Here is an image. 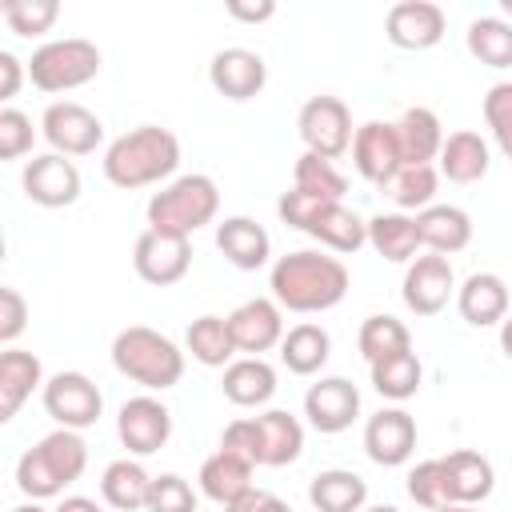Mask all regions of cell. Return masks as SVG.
Returning a JSON list of instances; mask_svg holds the SVG:
<instances>
[{
    "mask_svg": "<svg viewBox=\"0 0 512 512\" xmlns=\"http://www.w3.org/2000/svg\"><path fill=\"white\" fill-rule=\"evenodd\" d=\"M268 288L284 312L312 316L336 308L348 296V268L340 256H328L320 248H300L272 264Z\"/></svg>",
    "mask_w": 512,
    "mask_h": 512,
    "instance_id": "obj_1",
    "label": "cell"
},
{
    "mask_svg": "<svg viewBox=\"0 0 512 512\" xmlns=\"http://www.w3.org/2000/svg\"><path fill=\"white\" fill-rule=\"evenodd\" d=\"M104 176L108 184L132 192V188H148V184H160L168 180L176 168H180V140L172 128H160V124H140L124 136H116L108 148H104Z\"/></svg>",
    "mask_w": 512,
    "mask_h": 512,
    "instance_id": "obj_2",
    "label": "cell"
},
{
    "mask_svg": "<svg viewBox=\"0 0 512 512\" xmlns=\"http://www.w3.org/2000/svg\"><path fill=\"white\" fill-rule=\"evenodd\" d=\"M84 468H88V444L80 440V432L56 428L16 460V488L28 500H52L68 484H76Z\"/></svg>",
    "mask_w": 512,
    "mask_h": 512,
    "instance_id": "obj_3",
    "label": "cell"
},
{
    "mask_svg": "<svg viewBox=\"0 0 512 512\" xmlns=\"http://www.w3.org/2000/svg\"><path fill=\"white\" fill-rule=\"evenodd\" d=\"M112 368L148 392H164V388L180 384L184 352L172 336H164L148 324H132V328L116 332V340H112Z\"/></svg>",
    "mask_w": 512,
    "mask_h": 512,
    "instance_id": "obj_4",
    "label": "cell"
},
{
    "mask_svg": "<svg viewBox=\"0 0 512 512\" xmlns=\"http://www.w3.org/2000/svg\"><path fill=\"white\" fill-rule=\"evenodd\" d=\"M276 212H280V220L288 228L312 236L328 252L348 256V252H360L368 244V220H360L352 208H344V200L340 204H324V200H308L296 188H288L276 200Z\"/></svg>",
    "mask_w": 512,
    "mask_h": 512,
    "instance_id": "obj_5",
    "label": "cell"
},
{
    "mask_svg": "<svg viewBox=\"0 0 512 512\" xmlns=\"http://www.w3.org/2000/svg\"><path fill=\"white\" fill-rule=\"evenodd\" d=\"M220 212V188L212 176L204 172H188L168 180L152 200H148V228L156 232H172V236H188L204 224H212Z\"/></svg>",
    "mask_w": 512,
    "mask_h": 512,
    "instance_id": "obj_6",
    "label": "cell"
},
{
    "mask_svg": "<svg viewBox=\"0 0 512 512\" xmlns=\"http://www.w3.org/2000/svg\"><path fill=\"white\" fill-rule=\"evenodd\" d=\"M100 76V48L84 36L48 40L28 60V80L40 92H72Z\"/></svg>",
    "mask_w": 512,
    "mask_h": 512,
    "instance_id": "obj_7",
    "label": "cell"
},
{
    "mask_svg": "<svg viewBox=\"0 0 512 512\" xmlns=\"http://www.w3.org/2000/svg\"><path fill=\"white\" fill-rule=\"evenodd\" d=\"M296 128H300V140H304V152H316V156H344L352 148V112L340 96H312L304 100L300 116H296Z\"/></svg>",
    "mask_w": 512,
    "mask_h": 512,
    "instance_id": "obj_8",
    "label": "cell"
},
{
    "mask_svg": "<svg viewBox=\"0 0 512 512\" xmlns=\"http://www.w3.org/2000/svg\"><path fill=\"white\" fill-rule=\"evenodd\" d=\"M40 400H44V412L60 428H72V432L92 428L100 420V412H104V396L92 384V376H84V372H56V376H48L44 388H40Z\"/></svg>",
    "mask_w": 512,
    "mask_h": 512,
    "instance_id": "obj_9",
    "label": "cell"
},
{
    "mask_svg": "<svg viewBox=\"0 0 512 512\" xmlns=\"http://www.w3.org/2000/svg\"><path fill=\"white\" fill-rule=\"evenodd\" d=\"M40 132L60 156H88L104 140V124L80 100H52L40 116Z\"/></svg>",
    "mask_w": 512,
    "mask_h": 512,
    "instance_id": "obj_10",
    "label": "cell"
},
{
    "mask_svg": "<svg viewBox=\"0 0 512 512\" xmlns=\"http://www.w3.org/2000/svg\"><path fill=\"white\" fill-rule=\"evenodd\" d=\"M132 268L144 284L152 288H168V284H180L192 268V244L188 236H172V232H156V228H144L136 236V248H132Z\"/></svg>",
    "mask_w": 512,
    "mask_h": 512,
    "instance_id": "obj_11",
    "label": "cell"
},
{
    "mask_svg": "<svg viewBox=\"0 0 512 512\" xmlns=\"http://www.w3.org/2000/svg\"><path fill=\"white\" fill-rule=\"evenodd\" d=\"M400 296H404L408 312H416V316H436V312H444L448 300L456 296L452 260L440 256V252H420V256L408 264V272H404Z\"/></svg>",
    "mask_w": 512,
    "mask_h": 512,
    "instance_id": "obj_12",
    "label": "cell"
},
{
    "mask_svg": "<svg viewBox=\"0 0 512 512\" xmlns=\"http://www.w3.org/2000/svg\"><path fill=\"white\" fill-rule=\"evenodd\" d=\"M116 436L132 456H152L168 444L172 436V412L164 400H156L152 392L132 396L120 404L116 412Z\"/></svg>",
    "mask_w": 512,
    "mask_h": 512,
    "instance_id": "obj_13",
    "label": "cell"
},
{
    "mask_svg": "<svg viewBox=\"0 0 512 512\" xmlns=\"http://www.w3.org/2000/svg\"><path fill=\"white\" fill-rule=\"evenodd\" d=\"M20 184H24V196L40 208H68L80 200V168L60 152L32 156L20 172Z\"/></svg>",
    "mask_w": 512,
    "mask_h": 512,
    "instance_id": "obj_14",
    "label": "cell"
},
{
    "mask_svg": "<svg viewBox=\"0 0 512 512\" xmlns=\"http://www.w3.org/2000/svg\"><path fill=\"white\" fill-rule=\"evenodd\" d=\"M352 168L368 180V184H388L400 168H404V156H400V140H396V124L392 120H364L352 136Z\"/></svg>",
    "mask_w": 512,
    "mask_h": 512,
    "instance_id": "obj_15",
    "label": "cell"
},
{
    "mask_svg": "<svg viewBox=\"0 0 512 512\" xmlns=\"http://www.w3.org/2000/svg\"><path fill=\"white\" fill-rule=\"evenodd\" d=\"M228 332H232L236 352L264 356L268 348H280L284 340V308L268 296H252L228 312Z\"/></svg>",
    "mask_w": 512,
    "mask_h": 512,
    "instance_id": "obj_16",
    "label": "cell"
},
{
    "mask_svg": "<svg viewBox=\"0 0 512 512\" xmlns=\"http://www.w3.org/2000/svg\"><path fill=\"white\" fill-rule=\"evenodd\" d=\"M444 28H448V16L440 4L432 0H400L388 8L384 16V36L404 48V52H424V48H436L444 40Z\"/></svg>",
    "mask_w": 512,
    "mask_h": 512,
    "instance_id": "obj_17",
    "label": "cell"
},
{
    "mask_svg": "<svg viewBox=\"0 0 512 512\" xmlns=\"http://www.w3.org/2000/svg\"><path fill=\"white\" fill-rule=\"evenodd\" d=\"M304 416L324 436L348 432L352 420L360 416V388L352 380H344V376H320L304 392Z\"/></svg>",
    "mask_w": 512,
    "mask_h": 512,
    "instance_id": "obj_18",
    "label": "cell"
},
{
    "mask_svg": "<svg viewBox=\"0 0 512 512\" xmlns=\"http://www.w3.org/2000/svg\"><path fill=\"white\" fill-rule=\"evenodd\" d=\"M364 452L380 468H400L416 452V416L404 408H380L364 424Z\"/></svg>",
    "mask_w": 512,
    "mask_h": 512,
    "instance_id": "obj_19",
    "label": "cell"
},
{
    "mask_svg": "<svg viewBox=\"0 0 512 512\" xmlns=\"http://www.w3.org/2000/svg\"><path fill=\"white\" fill-rule=\"evenodd\" d=\"M208 84L224 100H252L268 84V64L252 48H220L208 64Z\"/></svg>",
    "mask_w": 512,
    "mask_h": 512,
    "instance_id": "obj_20",
    "label": "cell"
},
{
    "mask_svg": "<svg viewBox=\"0 0 512 512\" xmlns=\"http://www.w3.org/2000/svg\"><path fill=\"white\" fill-rule=\"evenodd\" d=\"M256 420V468H284L292 460H300L304 452V424L284 412V408H268Z\"/></svg>",
    "mask_w": 512,
    "mask_h": 512,
    "instance_id": "obj_21",
    "label": "cell"
},
{
    "mask_svg": "<svg viewBox=\"0 0 512 512\" xmlns=\"http://www.w3.org/2000/svg\"><path fill=\"white\" fill-rule=\"evenodd\" d=\"M216 248L220 256L240 268V272H256L268 264L272 256V236L264 232V224H256L252 216H224L216 224Z\"/></svg>",
    "mask_w": 512,
    "mask_h": 512,
    "instance_id": "obj_22",
    "label": "cell"
},
{
    "mask_svg": "<svg viewBox=\"0 0 512 512\" xmlns=\"http://www.w3.org/2000/svg\"><path fill=\"white\" fill-rule=\"evenodd\" d=\"M456 312L472 324V328H492L508 316V284L496 272H472L460 288H456Z\"/></svg>",
    "mask_w": 512,
    "mask_h": 512,
    "instance_id": "obj_23",
    "label": "cell"
},
{
    "mask_svg": "<svg viewBox=\"0 0 512 512\" xmlns=\"http://www.w3.org/2000/svg\"><path fill=\"white\" fill-rule=\"evenodd\" d=\"M436 160H440V176L452 180V184H476V180H484L488 168H492L488 140H484L480 132H472V128L448 132Z\"/></svg>",
    "mask_w": 512,
    "mask_h": 512,
    "instance_id": "obj_24",
    "label": "cell"
},
{
    "mask_svg": "<svg viewBox=\"0 0 512 512\" xmlns=\"http://www.w3.org/2000/svg\"><path fill=\"white\" fill-rule=\"evenodd\" d=\"M416 232H420V248L452 256L472 244V216L456 204H432L416 212Z\"/></svg>",
    "mask_w": 512,
    "mask_h": 512,
    "instance_id": "obj_25",
    "label": "cell"
},
{
    "mask_svg": "<svg viewBox=\"0 0 512 512\" xmlns=\"http://www.w3.org/2000/svg\"><path fill=\"white\" fill-rule=\"evenodd\" d=\"M44 388V364L36 352L24 348H4L0 352V420H12L20 404Z\"/></svg>",
    "mask_w": 512,
    "mask_h": 512,
    "instance_id": "obj_26",
    "label": "cell"
},
{
    "mask_svg": "<svg viewBox=\"0 0 512 512\" xmlns=\"http://www.w3.org/2000/svg\"><path fill=\"white\" fill-rule=\"evenodd\" d=\"M220 392L236 404V408H260L276 396V368L264 356H236L224 368Z\"/></svg>",
    "mask_w": 512,
    "mask_h": 512,
    "instance_id": "obj_27",
    "label": "cell"
},
{
    "mask_svg": "<svg viewBox=\"0 0 512 512\" xmlns=\"http://www.w3.org/2000/svg\"><path fill=\"white\" fill-rule=\"evenodd\" d=\"M252 472H256V464H248L244 456H236V452H224V448H216L204 464H200V492L208 496V500H216L220 508H228L232 500H240L244 492H252L256 484H252Z\"/></svg>",
    "mask_w": 512,
    "mask_h": 512,
    "instance_id": "obj_28",
    "label": "cell"
},
{
    "mask_svg": "<svg viewBox=\"0 0 512 512\" xmlns=\"http://www.w3.org/2000/svg\"><path fill=\"white\" fill-rule=\"evenodd\" d=\"M444 460V472H448V496L452 504H480L492 496L496 488V472H492V460L472 452V448H456Z\"/></svg>",
    "mask_w": 512,
    "mask_h": 512,
    "instance_id": "obj_29",
    "label": "cell"
},
{
    "mask_svg": "<svg viewBox=\"0 0 512 512\" xmlns=\"http://www.w3.org/2000/svg\"><path fill=\"white\" fill-rule=\"evenodd\" d=\"M308 500L316 512H364L368 480L352 468H324L308 480Z\"/></svg>",
    "mask_w": 512,
    "mask_h": 512,
    "instance_id": "obj_30",
    "label": "cell"
},
{
    "mask_svg": "<svg viewBox=\"0 0 512 512\" xmlns=\"http://www.w3.org/2000/svg\"><path fill=\"white\" fill-rule=\"evenodd\" d=\"M396 124V140H400V156L404 164H432L444 148V124L432 108H408Z\"/></svg>",
    "mask_w": 512,
    "mask_h": 512,
    "instance_id": "obj_31",
    "label": "cell"
},
{
    "mask_svg": "<svg viewBox=\"0 0 512 512\" xmlns=\"http://www.w3.org/2000/svg\"><path fill=\"white\" fill-rule=\"evenodd\" d=\"M368 244L376 256L392 260V264H412L420 252V232H416V216L408 212H380L368 220Z\"/></svg>",
    "mask_w": 512,
    "mask_h": 512,
    "instance_id": "obj_32",
    "label": "cell"
},
{
    "mask_svg": "<svg viewBox=\"0 0 512 512\" xmlns=\"http://www.w3.org/2000/svg\"><path fill=\"white\" fill-rule=\"evenodd\" d=\"M328 356H332V336L312 320L292 324L280 340V360L292 376H316L328 364Z\"/></svg>",
    "mask_w": 512,
    "mask_h": 512,
    "instance_id": "obj_33",
    "label": "cell"
},
{
    "mask_svg": "<svg viewBox=\"0 0 512 512\" xmlns=\"http://www.w3.org/2000/svg\"><path fill=\"white\" fill-rule=\"evenodd\" d=\"M148 488H152V476L132 456L112 460L104 468V476H100V496L116 512H140V508H148Z\"/></svg>",
    "mask_w": 512,
    "mask_h": 512,
    "instance_id": "obj_34",
    "label": "cell"
},
{
    "mask_svg": "<svg viewBox=\"0 0 512 512\" xmlns=\"http://www.w3.org/2000/svg\"><path fill=\"white\" fill-rule=\"evenodd\" d=\"M292 188L308 200H324V204H340L348 192V176L336 168V160L316 156V152H300L296 168H292Z\"/></svg>",
    "mask_w": 512,
    "mask_h": 512,
    "instance_id": "obj_35",
    "label": "cell"
},
{
    "mask_svg": "<svg viewBox=\"0 0 512 512\" xmlns=\"http://www.w3.org/2000/svg\"><path fill=\"white\" fill-rule=\"evenodd\" d=\"M184 348L204 368H228L236 360V344L228 332V316H196L184 332Z\"/></svg>",
    "mask_w": 512,
    "mask_h": 512,
    "instance_id": "obj_36",
    "label": "cell"
},
{
    "mask_svg": "<svg viewBox=\"0 0 512 512\" xmlns=\"http://www.w3.org/2000/svg\"><path fill=\"white\" fill-rule=\"evenodd\" d=\"M368 372H372V388H376L384 400H396V404L412 400V396L420 392V384H424V364H420V356H416L412 348L368 364Z\"/></svg>",
    "mask_w": 512,
    "mask_h": 512,
    "instance_id": "obj_37",
    "label": "cell"
},
{
    "mask_svg": "<svg viewBox=\"0 0 512 512\" xmlns=\"http://www.w3.org/2000/svg\"><path fill=\"white\" fill-rule=\"evenodd\" d=\"M436 188H440V168L436 164H404L384 184V196L396 204V212H424V208L436 204Z\"/></svg>",
    "mask_w": 512,
    "mask_h": 512,
    "instance_id": "obj_38",
    "label": "cell"
},
{
    "mask_svg": "<svg viewBox=\"0 0 512 512\" xmlns=\"http://www.w3.org/2000/svg\"><path fill=\"white\" fill-rule=\"evenodd\" d=\"M468 52L488 68H512V24L504 16H476L464 32Z\"/></svg>",
    "mask_w": 512,
    "mask_h": 512,
    "instance_id": "obj_39",
    "label": "cell"
},
{
    "mask_svg": "<svg viewBox=\"0 0 512 512\" xmlns=\"http://www.w3.org/2000/svg\"><path fill=\"white\" fill-rule=\"evenodd\" d=\"M356 348H360V356H364L368 364H376V360H384V356L408 352V348H412V332H408L404 320L380 312V316H368V320L360 324V332H356Z\"/></svg>",
    "mask_w": 512,
    "mask_h": 512,
    "instance_id": "obj_40",
    "label": "cell"
},
{
    "mask_svg": "<svg viewBox=\"0 0 512 512\" xmlns=\"http://www.w3.org/2000/svg\"><path fill=\"white\" fill-rule=\"evenodd\" d=\"M404 488H408V496H412L420 508H428V512H440V508H448V504H452V496H448V472H444V460H420V464L408 472Z\"/></svg>",
    "mask_w": 512,
    "mask_h": 512,
    "instance_id": "obj_41",
    "label": "cell"
},
{
    "mask_svg": "<svg viewBox=\"0 0 512 512\" xmlns=\"http://www.w3.org/2000/svg\"><path fill=\"white\" fill-rule=\"evenodd\" d=\"M0 16H4V24L16 36H44L56 24L60 4L56 0H4L0 4Z\"/></svg>",
    "mask_w": 512,
    "mask_h": 512,
    "instance_id": "obj_42",
    "label": "cell"
},
{
    "mask_svg": "<svg viewBox=\"0 0 512 512\" xmlns=\"http://www.w3.org/2000/svg\"><path fill=\"white\" fill-rule=\"evenodd\" d=\"M484 124H488L496 148L512 160V80H500L484 92Z\"/></svg>",
    "mask_w": 512,
    "mask_h": 512,
    "instance_id": "obj_43",
    "label": "cell"
},
{
    "mask_svg": "<svg viewBox=\"0 0 512 512\" xmlns=\"http://www.w3.org/2000/svg\"><path fill=\"white\" fill-rule=\"evenodd\" d=\"M144 512H196V492L184 476L176 472H164V476H152V488H148V508Z\"/></svg>",
    "mask_w": 512,
    "mask_h": 512,
    "instance_id": "obj_44",
    "label": "cell"
},
{
    "mask_svg": "<svg viewBox=\"0 0 512 512\" xmlns=\"http://www.w3.org/2000/svg\"><path fill=\"white\" fill-rule=\"evenodd\" d=\"M32 140V116L20 108H0V160H20L24 152H32Z\"/></svg>",
    "mask_w": 512,
    "mask_h": 512,
    "instance_id": "obj_45",
    "label": "cell"
},
{
    "mask_svg": "<svg viewBox=\"0 0 512 512\" xmlns=\"http://www.w3.org/2000/svg\"><path fill=\"white\" fill-rule=\"evenodd\" d=\"M28 328V300L20 296V288H0V344L12 348V340Z\"/></svg>",
    "mask_w": 512,
    "mask_h": 512,
    "instance_id": "obj_46",
    "label": "cell"
},
{
    "mask_svg": "<svg viewBox=\"0 0 512 512\" xmlns=\"http://www.w3.org/2000/svg\"><path fill=\"white\" fill-rule=\"evenodd\" d=\"M224 512H292V504H288V500H280L276 492L252 488V492H244L240 500H232Z\"/></svg>",
    "mask_w": 512,
    "mask_h": 512,
    "instance_id": "obj_47",
    "label": "cell"
},
{
    "mask_svg": "<svg viewBox=\"0 0 512 512\" xmlns=\"http://www.w3.org/2000/svg\"><path fill=\"white\" fill-rule=\"evenodd\" d=\"M224 8H228L232 20H244V24H264V20L276 16V4L272 0H256V4L252 0H228Z\"/></svg>",
    "mask_w": 512,
    "mask_h": 512,
    "instance_id": "obj_48",
    "label": "cell"
},
{
    "mask_svg": "<svg viewBox=\"0 0 512 512\" xmlns=\"http://www.w3.org/2000/svg\"><path fill=\"white\" fill-rule=\"evenodd\" d=\"M24 64L12 56V52H0V100H12L20 92V80H24Z\"/></svg>",
    "mask_w": 512,
    "mask_h": 512,
    "instance_id": "obj_49",
    "label": "cell"
},
{
    "mask_svg": "<svg viewBox=\"0 0 512 512\" xmlns=\"http://www.w3.org/2000/svg\"><path fill=\"white\" fill-rule=\"evenodd\" d=\"M52 512H104V508H100L92 496H64Z\"/></svg>",
    "mask_w": 512,
    "mask_h": 512,
    "instance_id": "obj_50",
    "label": "cell"
},
{
    "mask_svg": "<svg viewBox=\"0 0 512 512\" xmlns=\"http://www.w3.org/2000/svg\"><path fill=\"white\" fill-rule=\"evenodd\" d=\"M500 348H504V356L512 360V312L500 320Z\"/></svg>",
    "mask_w": 512,
    "mask_h": 512,
    "instance_id": "obj_51",
    "label": "cell"
},
{
    "mask_svg": "<svg viewBox=\"0 0 512 512\" xmlns=\"http://www.w3.org/2000/svg\"><path fill=\"white\" fill-rule=\"evenodd\" d=\"M12 512H52V508H44L40 500H24V504H16Z\"/></svg>",
    "mask_w": 512,
    "mask_h": 512,
    "instance_id": "obj_52",
    "label": "cell"
},
{
    "mask_svg": "<svg viewBox=\"0 0 512 512\" xmlns=\"http://www.w3.org/2000/svg\"><path fill=\"white\" fill-rule=\"evenodd\" d=\"M440 512H480L476 504H448V508H440Z\"/></svg>",
    "mask_w": 512,
    "mask_h": 512,
    "instance_id": "obj_53",
    "label": "cell"
},
{
    "mask_svg": "<svg viewBox=\"0 0 512 512\" xmlns=\"http://www.w3.org/2000/svg\"><path fill=\"white\" fill-rule=\"evenodd\" d=\"M364 512H400V508H396V504H368Z\"/></svg>",
    "mask_w": 512,
    "mask_h": 512,
    "instance_id": "obj_54",
    "label": "cell"
},
{
    "mask_svg": "<svg viewBox=\"0 0 512 512\" xmlns=\"http://www.w3.org/2000/svg\"><path fill=\"white\" fill-rule=\"evenodd\" d=\"M500 4H504V12H508V16H512V0H500Z\"/></svg>",
    "mask_w": 512,
    "mask_h": 512,
    "instance_id": "obj_55",
    "label": "cell"
}]
</instances>
